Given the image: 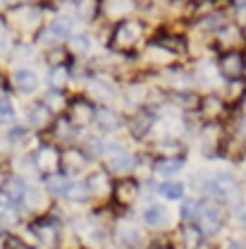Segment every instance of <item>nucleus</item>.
Here are the masks:
<instances>
[{
  "mask_svg": "<svg viewBox=\"0 0 246 249\" xmlns=\"http://www.w3.org/2000/svg\"><path fill=\"white\" fill-rule=\"evenodd\" d=\"M227 223V211H225V204H220L215 199H201V206H198V216H196V228L203 232V237H215L217 232L225 228Z\"/></svg>",
  "mask_w": 246,
  "mask_h": 249,
  "instance_id": "obj_1",
  "label": "nucleus"
},
{
  "mask_svg": "<svg viewBox=\"0 0 246 249\" xmlns=\"http://www.w3.org/2000/svg\"><path fill=\"white\" fill-rule=\"evenodd\" d=\"M29 232L31 237L46 249H55L60 245V237H62V225H60V218L48 213V216H38L33 218L29 223Z\"/></svg>",
  "mask_w": 246,
  "mask_h": 249,
  "instance_id": "obj_2",
  "label": "nucleus"
},
{
  "mask_svg": "<svg viewBox=\"0 0 246 249\" xmlns=\"http://www.w3.org/2000/svg\"><path fill=\"white\" fill-rule=\"evenodd\" d=\"M31 158H33V168H36V173H41L43 178L58 173V168H60V151H58L53 144H43V146H38L36 154L31 156Z\"/></svg>",
  "mask_w": 246,
  "mask_h": 249,
  "instance_id": "obj_3",
  "label": "nucleus"
},
{
  "mask_svg": "<svg viewBox=\"0 0 246 249\" xmlns=\"http://www.w3.org/2000/svg\"><path fill=\"white\" fill-rule=\"evenodd\" d=\"M89 156L84 154L82 149H67L65 154H60V168H62V175H67L69 180L72 178H77V175H82V173H86V168H89Z\"/></svg>",
  "mask_w": 246,
  "mask_h": 249,
  "instance_id": "obj_4",
  "label": "nucleus"
},
{
  "mask_svg": "<svg viewBox=\"0 0 246 249\" xmlns=\"http://www.w3.org/2000/svg\"><path fill=\"white\" fill-rule=\"evenodd\" d=\"M27 189H29V185H27V180H24L22 175H10V178L2 180L0 194H2L5 204L22 206V204H24V196H27Z\"/></svg>",
  "mask_w": 246,
  "mask_h": 249,
  "instance_id": "obj_5",
  "label": "nucleus"
},
{
  "mask_svg": "<svg viewBox=\"0 0 246 249\" xmlns=\"http://www.w3.org/2000/svg\"><path fill=\"white\" fill-rule=\"evenodd\" d=\"M115 242L122 249H139L144 245V232L136 223L129 220H120L115 225Z\"/></svg>",
  "mask_w": 246,
  "mask_h": 249,
  "instance_id": "obj_6",
  "label": "nucleus"
},
{
  "mask_svg": "<svg viewBox=\"0 0 246 249\" xmlns=\"http://www.w3.org/2000/svg\"><path fill=\"white\" fill-rule=\"evenodd\" d=\"M141 36V24L134 22V19H127V22H120L117 29L113 31V48H129L139 41Z\"/></svg>",
  "mask_w": 246,
  "mask_h": 249,
  "instance_id": "obj_7",
  "label": "nucleus"
},
{
  "mask_svg": "<svg viewBox=\"0 0 246 249\" xmlns=\"http://www.w3.org/2000/svg\"><path fill=\"white\" fill-rule=\"evenodd\" d=\"M217 70H220L227 79L237 82L246 70V58L239 51H227V53L220 58V62H217Z\"/></svg>",
  "mask_w": 246,
  "mask_h": 249,
  "instance_id": "obj_8",
  "label": "nucleus"
},
{
  "mask_svg": "<svg viewBox=\"0 0 246 249\" xmlns=\"http://www.w3.org/2000/svg\"><path fill=\"white\" fill-rule=\"evenodd\" d=\"M86 187H89V192H91V199H105V196H113V178H110V173L108 170H93L89 173V178L84 180Z\"/></svg>",
  "mask_w": 246,
  "mask_h": 249,
  "instance_id": "obj_9",
  "label": "nucleus"
},
{
  "mask_svg": "<svg viewBox=\"0 0 246 249\" xmlns=\"http://www.w3.org/2000/svg\"><path fill=\"white\" fill-rule=\"evenodd\" d=\"M139 194H141V187H139V182H136L134 178H122V180H117V182L113 185V199H115L120 206L134 204V201L139 199Z\"/></svg>",
  "mask_w": 246,
  "mask_h": 249,
  "instance_id": "obj_10",
  "label": "nucleus"
},
{
  "mask_svg": "<svg viewBox=\"0 0 246 249\" xmlns=\"http://www.w3.org/2000/svg\"><path fill=\"white\" fill-rule=\"evenodd\" d=\"M139 165V158L129 151H117V154L108 156V163H105V170L108 173H115V175H129L131 170H136Z\"/></svg>",
  "mask_w": 246,
  "mask_h": 249,
  "instance_id": "obj_11",
  "label": "nucleus"
},
{
  "mask_svg": "<svg viewBox=\"0 0 246 249\" xmlns=\"http://www.w3.org/2000/svg\"><path fill=\"white\" fill-rule=\"evenodd\" d=\"M144 223L148 225V228H153V230H163V228H167L170 225V211L163 206V204H148L146 209H144Z\"/></svg>",
  "mask_w": 246,
  "mask_h": 249,
  "instance_id": "obj_12",
  "label": "nucleus"
},
{
  "mask_svg": "<svg viewBox=\"0 0 246 249\" xmlns=\"http://www.w3.org/2000/svg\"><path fill=\"white\" fill-rule=\"evenodd\" d=\"M93 115H96V108H93L91 103H86V101H74V103L69 106V123L74 124V127H86V124H91Z\"/></svg>",
  "mask_w": 246,
  "mask_h": 249,
  "instance_id": "obj_13",
  "label": "nucleus"
},
{
  "mask_svg": "<svg viewBox=\"0 0 246 249\" xmlns=\"http://www.w3.org/2000/svg\"><path fill=\"white\" fill-rule=\"evenodd\" d=\"M69 185H72V180H69L67 175H62V173H53V175L43 178V189H46V194H48V196H53V199H62V196H67Z\"/></svg>",
  "mask_w": 246,
  "mask_h": 249,
  "instance_id": "obj_14",
  "label": "nucleus"
},
{
  "mask_svg": "<svg viewBox=\"0 0 246 249\" xmlns=\"http://www.w3.org/2000/svg\"><path fill=\"white\" fill-rule=\"evenodd\" d=\"M180 242H182L184 249H203L206 237H203V232L194 223H184L182 230H180Z\"/></svg>",
  "mask_w": 246,
  "mask_h": 249,
  "instance_id": "obj_15",
  "label": "nucleus"
},
{
  "mask_svg": "<svg viewBox=\"0 0 246 249\" xmlns=\"http://www.w3.org/2000/svg\"><path fill=\"white\" fill-rule=\"evenodd\" d=\"M182 168H184V156H177V158H163L160 156L153 163V170L165 180H170L172 175L182 173Z\"/></svg>",
  "mask_w": 246,
  "mask_h": 249,
  "instance_id": "obj_16",
  "label": "nucleus"
},
{
  "mask_svg": "<svg viewBox=\"0 0 246 249\" xmlns=\"http://www.w3.org/2000/svg\"><path fill=\"white\" fill-rule=\"evenodd\" d=\"M10 19L17 27H22V29H31L38 22V10H33V7H15L10 12Z\"/></svg>",
  "mask_w": 246,
  "mask_h": 249,
  "instance_id": "obj_17",
  "label": "nucleus"
},
{
  "mask_svg": "<svg viewBox=\"0 0 246 249\" xmlns=\"http://www.w3.org/2000/svg\"><path fill=\"white\" fill-rule=\"evenodd\" d=\"M158 194L167 201H182L186 194V187L184 182H177V180H165L158 185Z\"/></svg>",
  "mask_w": 246,
  "mask_h": 249,
  "instance_id": "obj_18",
  "label": "nucleus"
},
{
  "mask_svg": "<svg viewBox=\"0 0 246 249\" xmlns=\"http://www.w3.org/2000/svg\"><path fill=\"white\" fill-rule=\"evenodd\" d=\"M12 84L17 87V91L31 93L38 87V79H36V74H33L31 70H17V72L12 74Z\"/></svg>",
  "mask_w": 246,
  "mask_h": 249,
  "instance_id": "obj_19",
  "label": "nucleus"
},
{
  "mask_svg": "<svg viewBox=\"0 0 246 249\" xmlns=\"http://www.w3.org/2000/svg\"><path fill=\"white\" fill-rule=\"evenodd\" d=\"M93 120L96 124L100 127V129H105V132H110V129H117L120 127V115L115 113V110H110V108H96V115H93Z\"/></svg>",
  "mask_w": 246,
  "mask_h": 249,
  "instance_id": "obj_20",
  "label": "nucleus"
},
{
  "mask_svg": "<svg viewBox=\"0 0 246 249\" xmlns=\"http://www.w3.org/2000/svg\"><path fill=\"white\" fill-rule=\"evenodd\" d=\"M217 36H220V43H222L225 48H234V46H239V43L244 41V31L239 29V27H234V24L220 27V29H217Z\"/></svg>",
  "mask_w": 246,
  "mask_h": 249,
  "instance_id": "obj_21",
  "label": "nucleus"
},
{
  "mask_svg": "<svg viewBox=\"0 0 246 249\" xmlns=\"http://www.w3.org/2000/svg\"><path fill=\"white\" fill-rule=\"evenodd\" d=\"M151 124H153L151 113H148V110H141V113H136V115L129 120V129H131L134 137H144V134L151 129Z\"/></svg>",
  "mask_w": 246,
  "mask_h": 249,
  "instance_id": "obj_22",
  "label": "nucleus"
},
{
  "mask_svg": "<svg viewBox=\"0 0 246 249\" xmlns=\"http://www.w3.org/2000/svg\"><path fill=\"white\" fill-rule=\"evenodd\" d=\"M65 199H69V201H74V204H84V201H89L91 199V192H89V187L84 180H72V185L67 189V196Z\"/></svg>",
  "mask_w": 246,
  "mask_h": 249,
  "instance_id": "obj_23",
  "label": "nucleus"
},
{
  "mask_svg": "<svg viewBox=\"0 0 246 249\" xmlns=\"http://www.w3.org/2000/svg\"><path fill=\"white\" fill-rule=\"evenodd\" d=\"M29 124L36 127V129L48 127V124H50V110H48L43 103H36V106L29 110Z\"/></svg>",
  "mask_w": 246,
  "mask_h": 249,
  "instance_id": "obj_24",
  "label": "nucleus"
},
{
  "mask_svg": "<svg viewBox=\"0 0 246 249\" xmlns=\"http://www.w3.org/2000/svg\"><path fill=\"white\" fill-rule=\"evenodd\" d=\"M46 192H41V189H27V196H24V204L22 206H27L29 211H41L43 206H46Z\"/></svg>",
  "mask_w": 246,
  "mask_h": 249,
  "instance_id": "obj_25",
  "label": "nucleus"
},
{
  "mask_svg": "<svg viewBox=\"0 0 246 249\" xmlns=\"http://www.w3.org/2000/svg\"><path fill=\"white\" fill-rule=\"evenodd\" d=\"M48 34H50L53 38H69V36H72V19H67V17L55 19V22L48 27Z\"/></svg>",
  "mask_w": 246,
  "mask_h": 249,
  "instance_id": "obj_26",
  "label": "nucleus"
},
{
  "mask_svg": "<svg viewBox=\"0 0 246 249\" xmlns=\"http://www.w3.org/2000/svg\"><path fill=\"white\" fill-rule=\"evenodd\" d=\"M198 206H201V199H186L180 206V216L184 223H196V216H198Z\"/></svg>",
  "mask_w": 246,
  "mask_h": 249,
  "instance_id": "obj_27",
  "label": "nucleus"
},
{
  "mask_svg": "<svg viewBox=\"0 0 246 249\" xmlns=\"http://www.w3.org/2000/svg\"><path fill=\"white\" fill-rule=\"evenodd\" d=\"M72 7H74V12H77L82 19H91L93 15H96L98 0H72Z\"/></svg>",
  "mask_w": 246,
  "mask_h": 249,
  "instance_id": "obj_28",
  "label": "nucleus"
},
{
  "mask_svg": "<svg viewBox=\"0 0 246 249\" xmlns=\"http://www.w3.org/2000/svg\"><path fill=\"white\" fill-rule=\"evenodd\" d=\"M158 149L163 151V158H177V156H182V144L177 139H163L158 144Z\"/></svg>",
  "mask_w": 246,
  "mask_h": 249,
  "instance_id": "obj_29",
  "label": "nucleus"
},
{
  "mask_svg": "<svg viewBox=\"0 0 246 249\" xmlns=\"http://www.w3.org/2000/svg\"><path fill=\"white\" fill-rule=\"evenodd\" d=\"M0 247L2 249H33L31 245H27L19 235H15V232H5V237L0 240Z\"/></svg>",
  "mask_w": 246,
  "mask_h": 249,
  "instance_id": "obj_30",
  "label": "nucleus"
},
{
  "mask_svg": "<svg viewBox=\"0 0 246 249\" xmlns=\"http://www.w3.org/2000/svg\"><path fill=\"white\" fill-rule=\"evenodd\" d=\"M203 113H206V118H217L222 113V101L217 96H206L203 98Z\"/></svg>",
  "mask_w": 246,
  "mask_h": 249,
  "instance_id": "obj_31",
  "label": "nucleus"
},
{
  "mask_svg": "<svg viewBox=\"0 0 246 249\" xmlns=\"http://www.w3.org/2000/svg\"><path fill=\"white\" fill-rule=\"evenodd\" d=\"M165 77H167V82H170L172 87H180V89H186V72H184V70L170 67V70L165 72Z\"/></svg>",
  "mask_w": 246,
  "mask_h": 249,
  "instance_id": "obj_32",
  "label": "nucleus"
},
{
  "mask_svg": "<svg viewBox=\"0 0 246 249\" xmlns=\"http://www.w3.org/2000/svg\"><path fill=\"white\" fill-rule=\"evenodd\" d=\"M74 132H77V127L69 123V120H60V123L55 124V134H58V139H62V142H72Z\"/></svg>",
  "mask_w": 246,
  "mask_h": 249,
  "instance_id": "obj_33",
  "label": "nucleus"
},
{
  "mask_svg": "<svg viewBox=\"0 0 246 249\" xmlns=\"http://www.w3.org/2000/svg\"><path fill=\"white\" fill-rule=\"evenodd\" d=\"M48 110H58V108H62L65 106V96H62L60 89H50L48 91V96H46V103H43Z\"/></svg>",
  "mask_w": 246,
  "mask_h": 249,
  "instance_id": "obj_34",
  "label": "nucleus"
},
{
  "mask_svg": "<svg viewBox=\"0 0 246 249\" xmlns=\"http://www.w3.org/2000/svg\"><path fill=\"white\" fill-rule=\"evenodd\" d=\"M67 67L65 65H58V67H53L50 70V84H53V89H60L62 84L67 82Z\"/></svg>",
  "mask_w": 246,
  "mask_h": 249,
  "instance_id": "obj_35",
  "label": "nucleus"
},
{
  "mask_svg": "<svg viewBox=\"0 0 246 249\" xmlns=\"http://www.w3.org/2000/svg\"><path fill=\"white\" fill-rule=\"evenodd\" d=\"M69 48L72 53H86L91 48V41L89 36H69Z\"/></svg>",
  "mask_w": 246,
  "mask_h": 249,
  "instance_id": "obj_36",
  "label": "nucleus"
},
{
  "mask_svg": "<svg viewBox=\"0 0 246 249\" xmlns=\"http://www.w3.org/2000/svg\"><path fill=\"white\" fill-rule=\"evenodd\" d=\"M172 98H175V101H177V103H180L182 108H196V106L201 103V101H198V96H194V93H191V91H189V93H186V91H182V93H175Z\"/></svg>",
  "mask_w": 246,
  "mask_h": 249,
  "instance_id": "obj_37",
  "label": "nucleus"
},
{
  "mask_svg": "<svg viewBox=\"0 0 246 249\" xmlns=\"http://www.w3.org/2000/svg\"><path fill=\"white\" fill-rule=\"evenodd\" d=\"M15 118V110L7 101H0V123H10Z\"/></svg>",
  "mask_w": 246,
  "mask_h": 249,
  "instance_id": "obj_38",
  "label": "nucleus"
},
{
  "mask_svg": "<svg viewBox=\"0 0 246 249\" xmlns=\"http://www.w3.org/2000/svg\"><path fill=\"white\" fill-rule=\"evenodd\" d=\"M91 91H93V93H100L103 98L113 96V89H110L108 84H103V82H93V84H91Z\"/></svg>",
  "mask_w": 246,
  "mask_h": 249,
  "instance_id": "obj_39",
  "label": "nucleus"
},
{
  "mask_svg": "<svg viewBox=\"0 0 246 249\" xmlns=\"http://www.w3.org/2000/svg\"><path fill=\"white\" fill-rule=\"evenodd\" d=\"M222 249H246V240H242V237H230L222 245Z\"/></svg>",
  "mask_w": 246,
  "mask_h": 249,
  "instance_id": "obj_40",
  "label": "nucleus"
},
{
  "mask_svg": "<svg viewBox=\"0 0 246 249\" xmlns=\"http://www.w3.org/2000/svg\"><path fill=\"white\" fill-rule=\"evenodd\" d=\"M127 7V0H113V15H122Z\"/></svg>",
  "mask_w": 246,
  "mask_h": 249,
  "instance_id": "obj_41",
  "label": "nucleus"
},
{
  "mask_svg": "<svg viewBox=\"0 0 246 249\" xmlns=\"http://www.w3.org/2000/svg\"><path fill=\"white\" fill-rule=\"evenodd\" d=\"M237 220L246 228V204H239V206H237Z\"/></svg>",
  "mask_w": 246,
  "mask_h": 249,
  "instance_id": "obj_42",
  "label": "nucleus"
},
{
  "mask_svg": "<svg viewBox=\"0 0 246 249\" xmlns=\"http://www.w3.org/2000/svg\"><path fill=\"white\" fill-rule=\"evenodd\" d=\"M234 5H237L239 10H246V0H234Z\"/></svg>",
  "mask_w": 246,
  "mask_h": 249,
  "instance_id": "obj_43",
  "label": "nucleus"
},
{
  "mask_svg": "<svg viewBox=\"0 0 246 249\" xmlns=\"http://www.w3.org/2000/svg\"><path fill=\"white\" fill-rule=\"evenodd\" d=\"M242 101H244V108H246V91H244V96H242Z\"/></svg>",
  "mask_w": 246,
  "mask_h": 249,
  "instance_id": "obj_44",
  "label": "nucleus"
},
{
  "mask_svg": "<svg viewBox=\"0 0 246 249\" xmlns=\"http://www.w3.org/2000/svg\"><path fill=\"white\" fill-rule=\"evenodd\" d=\"M2 180H5V178H2V173H0V185H2Z\"/></svg>",
  "mask_w": 246,
  "mask_h": 249,
  "instance_id": "obj_45",
  "label": "nucleus"
},
{
  "mask_svg": "<svg viewBox=\"0 0 246 249\" xmlns=\"http://www.w3.org/2000/svg\"><path fill=\"white\" fill-rule=\"evenodd\" d=\"M151 249H163V247H151Z\"/></svg>",
  "mask_w": 246,
  "mask_h": 249,
  "instance_id": "obj_46",
  "label": "nucleus"
},
{
  "mask_svg": "<svg viewBox=\"0 0 246 249\" xmlns=\"http://www.w3.org/2000/svg\"><path fill=\"white\" fill-rule=\"evenodd\" d=\"M0 206H2V201H0Z\"/></svg>",
  "mask_w": 246,
  "mask_h": 249,
  "instance_id": "obj_47",
  "label": "nucleus"
},
{
  "mask_svg": "<svg viewBox=\"0 0 246 249\" xmlns=\"http://www.w3.org/2000/svg\"><path fill=\"white\" fill-rule=\"evenodd\" d=\"M0 249H2V247H0Z\"/></svg>",
  "mask_w": 246,
  "mask_h": 249,
  "instance_id": "obj_48",
  "label": "nucleus"
}]
</instances>
